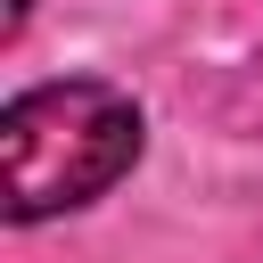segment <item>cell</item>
I'll return each mask as SVG.
<instances>
[{"label":"cell","instance_id":"6da1fadb","mask_svg":"<svg viewBox=\"0 0 263 263\" xmlns=\"http://www.w3.org/2000/svg\"><path fill=\"white\" fill-rule=\"evenodd\" d=\"M148 148V115L107 74L33 82L0 107V214L16 230L99 205Z\"/></svg>","mask_w":263,"mask_h":263},{"label":"cell","instance_id":"7a4b0ae2","mask_svg":"<svg viewBox=\"0 0 263 263\" xmlns=\"http://www.w3.org/2000/svg\"><path fill=\"white\" fill-rule=\"evenodd\" d=\"M25 16H33V0H8V16H0V33L16 41V33H25Z\"/></svg>","mask_w":263,"mask_h":263}]
</instances>
